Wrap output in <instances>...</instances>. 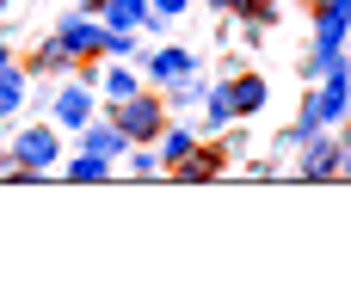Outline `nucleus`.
<instances>
[{
  "mask_svg": "<svg viewBox=\"0 0 351 308\" xmlns=\"http://www.w3.org/2000/svg\"><path fill=\"white\" fill-rule=\"evenodd\" d=\"M12 161H19V167H31V173L43 179V173L62 161V148H56V130H25V136L12 142Z\"/></svg>",
  "mask_w": 351,
  "mask_h": 308,
  "instance_id": "4",
  "label": "nucleus"
},
{
  "mask_svg": "<svg viewBox=\"0 0 351 308\" xmlns=\"http://www.w3.org/2000/svg\"><path fill=\"white\" fill-rule=\"evenodd\" d=\"M37 68H74V56H68L56 37H49V43H43V56H37Z\"/></svg>",
  "mask_w": 351,
  "mask_h": 308,
  "instance_id": "17",
  "label": "nucleus"
},
{
  "mask_svg": "<svg viewBox=\"0 0 351 308\" xmlns=\"http://www.w3.org/2000/svg\"><path fill=\"white\" fill-rule=\"evenodd\" d=\"M80 136H86V154H99V161H117L130 148V136L117 123H80Z\"/></svg>",
  "mask_w": 351,
  "mask_h": 308,
  "instance_id": "6",
  "label": "nucleus"
},
{
  "mask_svg": "<svg viewBox=\"0 0 351 308\" xmlns=\"http://www.w3.org/2000/svg\"><path fill=\"white\" fill-rule=\"evenodd\" d=\"M191 68H197V62H191L185 49H154V56H148V74H154V86H173V80H185Z\"/></svg>",
  "mask_w": 351,
  "mask_h": 308,
  "instance_id": "7",
  "label": "nucleus"
},
{
  "mask_svg": "<svg viewBox=\"0 0 351 308\" xmlns=\"http://www.w3.org/2000/svg\"><path fill=\"white\" fill-rule=\"evenodd\" d=\"M333 173H339V142H308L302 179H333Z\"/></svg>",
  "mask_w": 351,
  "mask_h": 308,
  "instance_id": "10",
  "label": "nucleus"
},
{
  "mask_svg": "<svg viewBox=\"0 0 351 308\" xmlns=\"http://www.w3.org/2000/svg\"><path fill=\"white\" fill-rule=\"evenodd\" d=\"M0 6H6V0H0Z\"/></svg>",
  "mask_w": 351,
  "mask_h": 308,
  "instance_id": "22",
  "label": "nucleus"
},
{
  "mask_svg": "<svg viewBox=\"0 0 351 308\" xmlns=\"http://www.w3.org/2000/svg\"><path fill=\"white\" fill-rule=\"evenodd\" d=\"M216 6H234V12H259L265 0H216Z\"/></svg>",
  "mask_w": 351,
  "mask_h": 308,
  "instance_id": "19",
  "label": "nucleus"
},
{
  "mask_svg": "<svg viewBox=\"0 0 351 308\" xmlns=\"http://www.w3.org/2000/svg\"><path fill=\"white\" fill-rule=\"evenodd\" d=\"M6 62H12V56H6V37H0V68H6Z\"/></svg>",
  "mask_w": 351,
  "mask_h": 308,
  "instance_id": "21",
  "label": "nucleus"
},
{
  "mask_svg": "<svg viewBox=\"0 0 351 308\" xmlns=\"http://www.w3.org/2000/svg\"><path fill=\"white\" fill-rule=\"evenodd\" d=\"M62 173H68V179H80V185H99V179L111 173V161H99V154H86V148H80V154H74Z\"/></svg>",
  "mask_w": 351,
  "mask_h": 308,
  "instance_id": "12",
  "label": "nucleus"
},
{
  "mask_svg": "<svg viewBox=\"0 0 351 308\" xmlns=\"http://www.w3.org/2000/svg\"><path fill=\"white\" fill-rule=\"evenodd\" d=\"M93 123V93L86 86H62L56 93V130H80Z\"/></svg>",
  "mask_w": 351,
  "mask_h": 308,
  "instance_id": "5",
  "label": "nucleus"
},
{
  "mask_svg": "<svg viewBox=\"0 0 351 308\" xmlns=\"http://www.w3.org/2000/svg\"><path fill=\"white\" fill-rule=\"evenodd\" d=\"M216 167H222V161H216V154H210V148H197V154H191V161H179V179H210V173H216Z\"/></svg>",
  "mask_w": 351,
  "mask_h": 308,
  "instance_id": "16",
  "label": "nucleus"
},
{
  "mask_svg": "<svg viewBox=\"0 0 351 308\" xmlns=\"http://www.w3.org/2000/svg\"><path fill=\"white\" fill-rule=\"evenodd\" d=\"M321 80H327V86H321V99L302 111V130H296V136H315L321 123H333V117L351 105V68H346V62H339V68H327Z\"/></svg>",
  "mask_w": 351,
  "mask_h": 308,
  "instance_id": "1",
  "label": "nucleus"
},
{
  "mask_svg": "<svg viewBox=\"0 0 351 308\" xmlns=\"http://www.w3.org/2000/svg\"><path fill=\"white\" fill-rule=\"evenodd\" d=\"M19 105H25V80H19V68L6 62V68H0V117H12Z\"/></svg>",
  "mask_w": 351,
  "mask_h": 308,
  "instance_id": "14",
  "label": "nucleus"
},
{
  "mask_svg": "<svg viewBox=\"0 0 351 308\" xmlns=\"http://www.w3.org/2000/svg\"><path fill=\"white\" fill-rule=\"evenodd\" d=\"M228 99H234V111H241V117H253V111L265 105V80H259V74H241V80L228 86Z\"/></svg>",
  "mask_w": 351,
  "mask_h": 308,
  "instance_id": "11",
  "label": "nucleus"
},
{
  "mask_svg": "<svg viewBox=\"0 0 351 308\" xmlns=\"http://www.w3.org/2000/svg\"><path fill=\"white\" fill-rule=\"evenodd\" d=\"M111 31H142L148 25V0H99Z\"/></svg>",
  "mask_w": 351,
  "mask_h": 308,
  "instance_id": "8",
  "label": "nucleus"
},
{
  "mask_svg": "<svg viewBox=\"0 0 351 308\" xmlns=\"http://www.w3.org/2000/svg\"><path fill=\"white\" fill-rule=\"evenodd\" d=\"M154 142H160V148H154V154H160V167H179V161H191V154H197V136H191V130H160Z\"/></svg>",
  "mask_w": 351,
  "mask_h": 308,
  "instance_id": "9",
  "label": "nucleus"
},
{
  "mask_svg": "<svg viewBox=\"0 0 351 308\" xmlns=\"http://www.w3.org/2000/svg\"><path fill=\"white\" fill-rule=\"evenodd\" d=\"M185 6H191V0H148V12H154V19H160V25H167V19H179V12H185Z\"/></svg>",
  "mask_w": 351,
  "mask_h": 308,
  "instance_id": "18",
  "label": "nucleus"
},
{
  "mask_svg": "<svg viewBox=\"0 0 351 308\" xmlns=\"http://www.w3.org/2000/svg\"><path fill=\"white\" fill-rule=\"evenodd\" d=\"M56 43H62L74 62H93V56H105V19H93V12H68V19L56 25Z\"/></svg>",
  "mask_w": 351,
  "mask_h": 308,
  "instance_id": "3",
  "label": "nucleus"
},
{
  "mask_svg": "<svg viewBox=\"0 0 351 308\" xmlns=\"http://www.w3.org/2000/svg\"><path fill=\"white\" fill-rule=\"evenodd\" d=\"M99 80H105V99H111V105H123V99H130V93H142V80H136V74H130V68H105V74H99Z\"/></svg>",
  "mask_w": 351,
  "mask_h": 308,
  "instance_id": "13",
  "label": "nucleus"
},
{
  "mask_svg": "<svg viewBox=\"0 0 351 308\" xmlns=\"http://www.w3.org/2000/svg\"><path fill=\"white\" fill-rule=\"evenodd\" d=\"M204 111H210V117H204V123H210V130H222V123H234V117H241V111H234V99H228V86H216V93H210V105H204Z\"/></svg>",
  "mask_w": 351,
  "mask_h": 308,
  "instance_id": "15",
  "label": "nucleus"
},
{
  "mask_svg": "<svg viewBox=\"0 0 351 308\" xmlns=\"http://www.w3.org/2000/svg\"><path fill=\"white\" fill-rule=\"evenodd\" d=\"M130 142H154L160 130H167V111H160V99L154 93H130L123 105H117V117H111Z\"/></svg>",
  "mask_w": 351,
  "mask_h": 308,
  "instance_id": "2",
  "label": "nucleus"
},
{
  "mask_svg": "<svg viewBox=\"0 0 351 308\" xmlns=\"http://www.w3.org/2000/svg\"><path fill=\"white\" fill-rule=\"evenodd\" d=\"M339 173H346V179H351V142H346V148H339Z\"/></svg>",
  "mask_w": 351,
  "mask_h": 308,
  "instance_id": "20",
  "label": "nucleus"
}]
</instances>
